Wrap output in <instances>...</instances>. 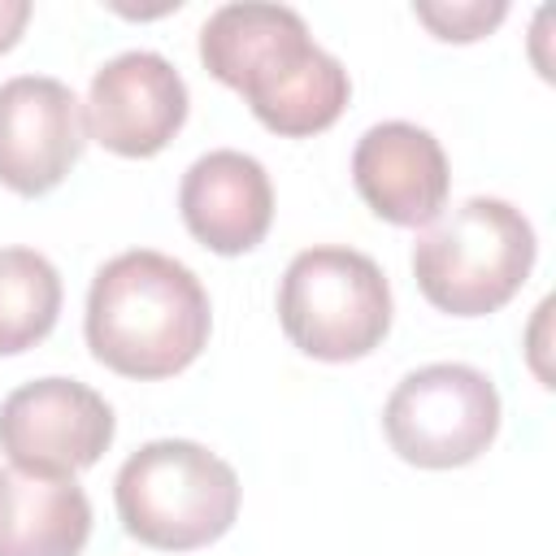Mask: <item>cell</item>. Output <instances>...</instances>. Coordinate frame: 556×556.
<instances>
[{
	"label": "cell",
	"instance_id": "8992f818",
	"mask_svg": "<svg viewBox=\"0 0 556 556\" xmlns=\"http://www.w3.org/2000/svg\"><path fill=\"white\" fill-rule=\"evenodd\" d=\"M391 452L417 469H460L500 434L495 382L460 361L413 369L382 408Z\"/></svg>",
	"mask_w": 556,
	"mask_h": 556
},
{
	"label": "cell",
	"instance_id": "277c9868",
	"mask_svg": "<svg viewBox=\"0 0 556 556\" xmlns=\"http://www.w3.org/2000/svg\"><path fill=\"white\" fill-rule=\"evenodd\" d=\"M130 539L156 552L217 543L239 517V473L191 439H152L126 456L113 482Z\"/></svg>",
	"mask_w": 556,
	"mask_h": 556
},
{
	"label": "cell",
	"instance_id": "7a4b0ae2",
	"mask_svg": "<svg viewBox=\"0 0 556 556\" xmlns=\"http://www.w3.org/2000/svg\"><path fill=\"white\" fill-rule=\"evenodd\" d=\"M83 330L104 369L156 382L182 374L204 352L213 308L208 291L182 261L135 248L96 269Z\"/></svg>",
	"mask_w": 556,
	"mask_h": 556
},
{
	"label": "cell",
	"instance_id": "52a82bcc",
	"mask_svg": "<svg viewBox=\"0 0 556 556\" xmlns=\"http://www.w3.org/2000/svg\"><path fill=\"white\" fill-rule=\"evenodd\" d=\"M113 408L74 378H39L4 395L0 452L30 473L74 478L91 469L113 443Z\"/></svg>",
	"mask_w": 556,
	"mask_h": 556
},
{
	"label": "cell",
	"instance_id": "9a60e30c",
	"mask_svg": "<svg viewBox=\"0 0 556 556\" xmlns=\"http://www.w3.org/2000/svg\"><path fill=\"white\" fill-rule=\"evenodd\" d=\"M26 22H30V4L26 0H0V52H9L22 39Z\"/></svg>",
	"mask_w": 556,
	"mask_h": 556
},
{
	"label": "cell",
	"instance_id": "3957f363",
	"mask_svg": "<svg viewBox=\"0 0 556 556\" xmlns=\"http://www.w3.org/2000/svg\"><path fill=\"white\" fill-rule=\"evenodd\" d=\"M534 252V226L521 208L495 195H469L417 235L413 278L439 313L486 317L526 287Z\"/></svg>",
	"mask_w": 556,
	"mask_h": 556
},
{
	"label": "cell",
	"instance_id": "7c38bea8",
	"mask_svg": "<svg viewBox=\"0 0 556 556\" xmlns=\"http://www.w3.org/2000/svg\"><path fill=\"white\" fill-rule=\"evenodd\" d=\"M91 539V500L74 478L0 469V556H78Z\"/></svg>",
	"mask_w": 556,
	"mask_h": 556
},
{
	"label": "cell",
	"instance_id": "9c48e42d",
	"mask_svg": "<svg viewBox=\"0 0 556 556\" xmlns=\"http://www.w3.org/2000/svg\"><path fill=\"white\" fill-rule=\"evenodd\" d=\"M187 122V83L161 52L104 61L87 96V130L117 156H156Z\"/></svg>",
	"mask_w": 556,
	"mask_h": 556
},
{
	"label": "cell",
	"instance_id": "ba28073f",
	"mask_svg": "<svg viewBox=\"0 0 556 556\" xmlns=\"http://www.w3.org/2000/svg\"><path fill=\"white\" fill-rule=\"evenodd\" d=\"M87 113L78 96L48 74L0 83V182L17 195L52 191L83 156Z\"/></svg>",
	"mask_w": 556,
	"mask_h": 556
},
{
	"label": "cell",
	"instance_id": "30bf717a",
	"mask_svg": "<svg viewBox=\"0 0 556 556\" xmlns=\"http://www.w3.org/2000/svg\"><path fill=\"white\" fill-rule=\"evenodd\" d=\"M352 182L391 226H430L452 187L443 143L413 122H378L356 139Z\"/></svg>",
	"mask_w": 556,
	"mask_h": 556
},
{
	"label": "cell",
	"instance_id": "6da1fadb",
	"mask_svg": "<svg viewBox=\"0 0 556 556\" xmlns=\"http://www.w3.org/2000/svg\"><path fill=\"white\" fill-rule=\"evenodd\" d=\"M200 61L282 139L330 130L352 96L348 70L287 4H222L200 30Z\"/></svg>",
	"mask_w": 556,
	"mask_h": 556
},
{
	"label": "cell",
	"instance_id": "5b68a950",
	"mask_svg": "<svg viewBox=\"0 0 556 556\" xmlns=\"http://www.w3.org/2000/svg\"><path fill=\"white\" fill-rule=\"evenodd\" d=\"M282 334L313 361H361L391 330V287L356 248H304L278 282Z\"/></svg>",
	"mask_w": 556,
	"mask_h": 556
},
{
	"label": "cell",
	"instance_id": "4fadbf2b",
	"mask_svg": "<svg viewBox=\"0 0 556 556\" xmlns=\"http://www.w3.org/2000/svg\"><path fill=\"white\" fill-rule=\"evenodd\" d=\"M61 313V274L35 248H0V356L43 343Z\"/></svg>",
	"mask_w": 556,
	"mask_h": 556
},
{
	"label": "cell",
	"instance_id": "8fae6325",
	"mask_svg": "<svg viewBox=\"0 0 556 556\" xmlns=\"http://www.w3.org/2000/svg\"><path fill=\"white\" fill-rule=\"evenodd\" d=\"M187 230L217 256L252 252L274 222V187L256 156L217 148L191 161L178 187Z\"/></svg>",
	"mask_w": 556,
	"mask_h": 556
},
{
	"label": "cell",
	"instance_id": "5bb4252c",
	"mask_svg": "<svg viewBox=\"0 0 556 556\" xmlns=\"http://www.w3.org/2000/svg\"><path fill=\"white\" fill-rule=\"evenodd\" d=\"M413 13H417L421 26H430L434 39L473 43V39L491 35L504 22L508 4L504 0H452V4H413Z\"/></svg>",
	"mask_w": 556,
	"mask_h": 556
}]
</instances>
